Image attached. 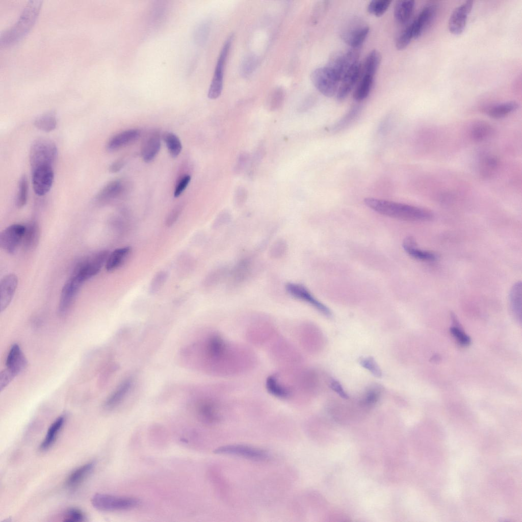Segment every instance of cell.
I'll list each match as a JSON object with an SVG mask.
<instances>
[{
	"label": "cell",
	"mask_w": 522,
	"mask_h": 522,
	"mask_svg": "<svg viewBox=\"0 0 522 522\" xmlns=\"http://www.w3.org/2000/svg\"><path fill=\"white\" fill-rule=\"evenodd\" d=\"M201 355L204 370L219 376L240 374L253 368L255 356L248 348L225 340L217 332L202 340Z\"/></svg>",
	"instance_id": "6da1fadb"
},
{
	"label": "cell",
	"mask_w": 522,
	"mask_h": 522,
	"mask_svg": "<svg viewBox=\"0 0 522 522\" xmlns=\"http://www.w3.org/2000/svg\"><path fill=\"white\" fill-rule=\"evenodd\" d=\"M364 202L377 213L397 219L424 221L430 220L434 217L429 210L407 204L374 198H366Z\"/></svg>",
	"instance_id": "7a4b0ae2"
},
{
	"label": "cell",
	"mask_w": 522,
	"mask_h": 522,
	"mask_svg": "<svg viewBox=\"0 0 522 522\" xmlns=\"http://www.w3.org/2000/svg\"><path fill=\"white\" fill-rule=\"evenodd\" d=\"M41 1H30L17 21L1 37V45H11L23 38L33 25L38 15Z\"/></svg>",
	"instance_id": "3957f363"
},
{
	"label": "cell",
	"mask_w": 522,
	"mask_h": 522,
	"mask_svg": "<svg viewBox=\"0 0 522 522\" xmlns=\"http://www.w3.org/2000/svg\"><path fill=\"white\" fill-rule=\"evenodd\" d=\"M57 155V148L51 140L40 138L32 143L29 155L32 170L42 166H53Z\"/></svg>",
	"instance_id": "277c9868"
},
{
	"label": "cell",
	"mask_w": 522,
	"mask_h": 522,
	"mask_svg": "<svg viewBox=\"0 0 522 522\" xmlns=\"http://www.w3.org/2000/svg\"><path fill=\"white\" fill-rule=\"evenodd\" d=\"M110 253L109 250L105 249L90 255L76 265L71 275L84 283L99 272Z\"/></svg>",
	"instance_id": "5b68a950"
},
{
	"label": "cell",
	"mask_w": 522,
	"mask_h": 522,
	"mask_svg": "<svg viewBox=\"0 0 522 522\" xmlns=\"http://www.w3.org/2000/svg\"><path fill=\"white\" fill-rule=\"evenodd\" d=\"M92 505L101 511H115L130 509L140 504L138 499L116 496L103 493L94 494L91 500Z\"/></svg>",
	"instance_id": "8992f818"
},
{
	"label": "cell",
	"mask_w": 522,
	"mask_h": 522,
	"mask_svg": "<svg viewBox=\"0 0 522 522\" xmlns=\"http://www.w3.org/2000/svg\"><path fill=\"white\" fill-rule=\"evenodd\" d=\"M358 60L359 53L357 49L351 48L333 54L325 66L341 81L352 68L359 63Z\"/></svg>",
	"instance_id": "52a82bcc"
},
{
	"label": "cell",
	"mask_w": 522,
	"mask_h": 522,
	"mask_svg": "<svg viewBox=\"0 0 522 522\" xmlns=\"http://www.w3.org/2000/svg\"><path fill=\"white\" fill-rule=\"evenodd\" d=\"M310 79L316 88L324 96L331 97L336 93L340 80L326 66L315 69Z\"/></svg>",
	"instance_id": "ba28073f"
},
{
	"label": "cell",
	"mask_w": 522,
	"mask_h": 522,
	"mask_svg": "<svg viewBox=\"0 0 522 522\" xmlns=\"http://www.w3.org/2000/svg\"><path fill=\"white\" fill-rule=\"evenodd\" d=\"M233 36H230L224 44L216 65L214 76L210 88L207 96L210 99H215L219 97L223 89V81L224 67L229 53Z\"/></svg>",
	"instance_id": "9c48e42d"
},
{
	"label": "cell",
	"mask_w": 522,
	"mask_h": 522,
	"mask_svg": "<svg viewBox=\"0 0 522 522\" xmlns=\"http://www.w3.org/2000/svg\"><path fill=\"white\" fill-rule=\"evenodd\" d=\"M214 452L217 454L233 455L254 460H264L269 458L267 451L243 445L221 446L217 448Z\"/></svg>",
	"instance_id": "30bf717a"
},
{
	"label": "cell",
	"mask_w": 522,
	"mask_h": 522,
	"mask_svg": "<svg viewBox=\"0 0 522 522\" xmlns=\"http://www.w3.org/2000/svg\"><path fill=\"white\" fill-rule=\"evenodd\" d=\"M83 283L76 277L71 275L62 288L58 305V313L66 315L70 309L78 292Z\"/></svg>",
	"instance_id": "8fae6325"
},
{
	"label": "cell",
	"mask_w": 522,
	"mask_h": 522,
	"mask_svg": "<svg viewBox=\"0 0 522 522\" xmlns=\"http://www.w3.org/2000/svg\"><path fill=\"white\" fill-rule=\"evenodd\" d=\"M25 229V225L20 224L6 227L0 233L1 248L8 253H14L22 244Z\"/></svg>",
	"instance_id": "7c38bea8"
},
{
	"label": "cell",
	"mask_w": 522,
	"mask_h": 522,
	"mask_svg": "<svg viewBox=\"0 0 522 522\" xmlns=\"http://www.w3.org/2000/svg\"><path fill=\"white\" fill-rule=\"evenodd\" d=\"M32 182L35 194L42 196L50 190L54 179L53 166H42L32 170Z\"/></svg>",
	"instance_id": "4fadbf2b"
},
{
	"label": "cell",
	"mask_w": 522,
	"mask_h": 522,
	"mask_svg": "<svg viewBox=\"0 0 522 522\" xmlns=\"http://www.w3.org/2000/svg\"><path fill=\"white\" fill-rule=\"evenodd\" d=\"M196 411L198 417L203 423L214 424L220 420L218 403L211 397H202L196 402Z\"/></svg>",
	"instance_id": "5bb4252c"
},
{
	"label": "cell",
	"mask_w": 522,
	"mask_h": 522,
	"mask_svg": "<svg viewBox=\"0 0 522 522\" xmlns=\"http://www.w3.org/2000/svg\"><path fill=\"white\" fill-rule=\"evenodd\" d=\"M286 290L292 296L309 304L324 315L327 317L331 316L330 309L318 301L304 285L289 283L286 285Z\"/></svg>",
	"instance_id": "9a60e30c"
},
{
	"label": "cell",
	"mask_w": 522,
	"mask_h": 522,
	"mask_svg": "<svg viewBox=\"0 0 522 522\" xmlns=\"http://www.w3.org/2000/svg\"><path fill=\"white\" fill-rule=\"evenodd\" d=\"M473 3V1H466L454 10L449 21V29L452 34L459 35L463 32Z\"/></svg>",
	"instance_id": "2e32d148"
},
{
	"label": "cell",
	"mask_w": 522,
	"mask_h": 522,
	"mask_svg": "<svg viewBox=\"0 0 522 522\" xmlns=\"http://www.w3.org/2000/svg\"><path fill=\"white\" fill-rule=\"evenodd\" d=\"M17 276L8 274L4 276L0 282V309L5 310L10 304L18 285Z\"/></svg>",
	"instance_id": "e0dca14e"
},
{
	"label": "cell",
	"mask_w": 522,
	"mask_h": 522,
	"mask_svg": "<svg viewBox=\"0 0 522 522\" xmlns=\"http://www.w3.org/2000/svg\"><path fill=\"white\" fill-rule=\"evenodd\" d=\"M161 148V135L158 130L149 132L145 137L141 147V156L144 162L149 163L155 158Z\"/></svg>",
	"instance_id": "ac0fdd59"
},
{
	"label": "cell",
	"mask_w": 522,
	"mask_h": 522,
	"mask_svg": "<svg viewBox=\"0 0 522 522\" xmlns=\"http://www.w3.org/2000/svg\"><path fill=\"white\" fill-rule=\"evenodd\" d=\"M369 32L368 26L355 24L344 31L342 34V37L351 48L357 49L363 44Z\"/></svg>",
	"instance_id": "d6986e66"
},
{
	"label": "cell",
	"mask_w": 522,
	"mask_h": 522,
	"mask_svg": "<svg viewBox=\"0 0 522 522\" xmlns=\"http://www.w3.org/2000/svg\"><path fill=\"white\" fill-rule=\"evenodd\" d=\"M436 12L435 5H429L423 8L417 17L411 23L413 30V38L420 37L425 29L432 23L434 19Z\"/></svg>",
	"instance_id": "ffe728a7"
},
{
	"label": "cell",
	"mask_w": 522,
	"mask_h": 522,
	"mask_svg": "<svg viewBox=\"0 0 522 522\" xmlns=\"http://www.w3.org/2000/svg\"><path fill=\"white\" fill-rule=\"evenodd\" d=\"M7 368L15 377L25 368L27 361L20 347L13 344L8 353L6 363Z\"/></svg>",
	"instance_id": "44dd1931"
},
{
	"label": "cell",
	"mask_w": 522,
	"mask_h": 522,
	"mask_svg": "<svg viewBox=\"0 0 522 522\" xmlns=\"http://www.w3.org/2000/svg\"><path fill=\"white\" fill-rule=\"evenodd\" d=\"M360 71V65L359 63L352 68L342 79L341 85L336 93V98L338 100H343L350 93L359 79Z\"/></svg>",
	"instance_id": "7402d4cb"
},
{
	"label": "cell",
	"mask_w": 522,
	"mask_h": 522,
	"mask_svg": "<svg viewBox=\"0 0 522 522\" xmlns=\"http://www.w3.org/2000/svg\"><path fill=\"white\" fill-rule=\"evenodd\" d=\"M140 135L138 129H129L122 131L112 137L107 144V149L110 152L120 148L137 140Z\"/></svg>",
	"instance_id": "603a6c76"
},
{
	"label": "cell",
	"mask_w": 522,
	"mask_h": 522,
	"mask_svg": "<svg viewBox=\"0 0 522 522\" xmlns=\"http://www.w3.org/2000/svg\"><path fill=\"white\" fill-rule=\"evenodd\" d=\"M133 382L131 378L123 380L107 398L104 404V408L107 410H111L117 407L129 393Z\"/></svg>",
	"instance_id": "cb8c5ba5"
},
{
	"label": "cell",
	"mask_w": 522,
	"mask_h": 522,
	"mask_svg": "<svg viewBox=\"0 0 522 522\" xmlns=\"http://www.w3.org/2000/svg\"><path fill=\"white\" fill-rule=\"evenodd\" d=\"M126 190L127 188L123 181L115 180L107 184L98 193L96 198L100 201H109L122 195Z\"/></svg>",
	"instance_id": "d4e9b609"
},
{
	"label": "cell",
	"mask_w": 522,
	"mask_h": 522,
	"mask_svg": "<svg viewBox=\"0 0 522 522\" xmlns=\"http://www.w3.org/2000/svg\"><path fill=\"white\" fill-rule=\"evenodd\" d=\"M405 251L411 257L423 261H433L437 255L433 252L420 249L417 247L416 242L412 237H407L403 242Z\"/></svg>",
	"instance_id": "484cf974"
},
{
	"label": "cell",
	"mask_w": 522,
	"mask_h": 522,
	"mask_svg": "<svg viewBox=\"0 0 522 522\" xmlns=\"http://www.w3.org/2000/svg\"><path fill=\"white\" fill-rule=\"evenodd\" d=\"M500 162L497 156L490 154H483L479 162V172L484 178L493 176L499 168Z\"/></svg>",
	"instance_id": "4316f807"
},
{
	"label": "cell",
	"mask_w": 522,
	"mask_h": 522,
	"mask_svg": "<svg viewBox=\"0 0 522 522\" xmlns=\"http://www.w3.org/2000/svg\"><path fill=\"white\" fill-rule=\"evenodd\" d=\"M23 237L22 244L23 248L28 251H32L37 246L40 237V229L36 221H31L27 225Z\"/></svg>",
	"instance_id": "83f0119b"
},
{
	"label": "cell",
	"mask_w": 522,
	"mask_h": 522,
	"mask_svg": "<svg viewBox=\"0 0 522 522\" xmlns=\"http://www.w3.org/2000/svg\"><path fill=\"white\" fill-rule=\"evenodd\" d=\"M510 309L512 315L519 322L521 321V282L517 281L512 286L509 296Z\"/></svg>",
	"instance_id": "f1b7e54d"
},
{
	"label": "cell",
	"mask_w": 522,
	"mask_h": 522,
	"mask_svg": "<svg viewBox=\"0 0 522 522\" xmlns=\"http://www.w3.org/2000/svg\"><path fill=\"white\" fill-rule=\"evenodd\" d=\"M131 250L130 246H125L116 249L110 253L105 264L106 270L111 272L120 267L130 253Z\"/></svg>",
	"instance_id": "f546056e"
},
{
	"label": "cell",
	"mask_w": 522,
	"mask_h": 522,
	"mask_svg": "<svg viewBox=\"0 0 522 522\" xmlns=\"http://www.w3.org/2000/svg\"><path fill=\"white\" fill-rule=\"evenodd\" d=\"M95 464L93 462L87 463L73 471L67 477L66 485L69 488L78 486L92 471Z\"/></svg>",
	"instance_id": "4dcf8cb0"
},
{
	"label": "cell",
	"mask_w": 522,
	"mask_h": 522,
	"mask_svg": "<svg viewBox=\"0 0 522 522\" xmlns=\"http://www.w3.org/2000/svg\"><path fill=\"white\" fill-rule=\"evenodd\" d=\"M65 422V417H58L49 427L46 434L40 445V449L45 451L49 449L55 441L57 436Z\"/></svg>",
	"instance_id": "1f68e13d"
},
{
	"label": "cell",
	"mask_w": 522,
	"mask_h": 522,
	"mask_svg": "<svg viewBox=\"0 0 522 522\" xmlns=\"http://www.w3.org/2000/svg\"><path fill=\"white\" fill-rule=\"evenodd\" d=\"M518 106V104L514 101L505 102L487 108L486 113L491 118L500 119L516 111Z\"/></svg>",
	"instance_id": "d6a6232c"
},
{
	"label": "cell",
	"mask_w": 522,
	"mask_h": 522,
	"mask_svg": "<svg viewBox=\"0 0 522 522\" xmlns=\"http://www.w3.org/2000/svg\"><path fill=\"white\" fill-rule=\"evenodd\" d=\"M493 133L492 127L487 122L478 121L473 124L470 129V136L477 142L485 141Z\"/></svg>",
	"instance_id": "836d02e7"
},
{
	"label": "cell",
	"mask_w": 522,
	"mask_h": 522,
	"mask_svg": "<svg viewBox=\"0 0 522 522\" xmlns=\"http://www.w3.org/2000/svg\"><path fill=\"white\" fill-rule=\"evenodd\" d=\"M414 7L413 1L397 2L394 9V16L396 20L401 23L406 22L412 15Z\"/></svg>",
	"instance_id": "e575fe53"
},
{
	"label": "cell",
	"mask_w": 522,
	"mask_h": 522,
	"mask_svg": "<svg viewBox=\"0 0 522 522\" xmlns=\"http://www.w3.org/2000/svg\"><path fill=\"white\" fill-rule=\"evenodd\" d=\"M266 154L265 147L263 143H260L255 149L252 155L250 156V162L247 167V175L249 178L252 179L256 171L262 162Z\"/></svg>",
	"instance_id": "d590c367"
},
{
	"label": "cell",
	"mask_w": 522,
	"mask_h": 522,
	"mask_svg": "<svg viewBox=\"0 0 522 522\" xmlns=\"http://www.w3.org/2000/svg\"><path fill=\"white\" fill-rule=\"evenodd\" d=\"M373 80L374 76L363 74L361 81L354 91V99L357 101H361L366 98L372 88Z\"/></svg>",
	"instance_id": "8d00e7d4"
},
{
	"label": "cell",
	"mask_w": 522,
	"mask_h": 522,
	"mask_svg": "<svg viewBox=\"0 0 522 522\" xmlns=\"http://www.w3.org/2000/svg\"><path fill=\"white\" fill-rule=\"evenodd\" d=\"M381 62V55L377 50L370 51L366 59L363 66V74L374 77Z\"/></svg>",
	"instance_id": "74e56055"
},
{
	"label": "cell",
	"mask_w": 522,
	"mask_h": 522,
	"mask_svg": "<svg viewBox=\"0 0 522 522\" xmlns=\"http://www.w3.org/2000/svg\"><path fill=\"white\" fill-rule=\"evenodd\" d=\"M34 125L38 129L50 132L57 126V119L53 112H48L39 116L34 121Z\"/></svg>",
	"instance_id": "f35d334b"
},
{
	"label": "cell",
	"mask_w": 522,
	"mask_h": 522,
	"mask_svg": "<svg viewBox=\"0 0 522 522\" xmlns=\"http://www.w3.org/2000/svg\"><path fill=\"white\" fill-rule=\"evenodd\" d=\"M162 137L170 155L172 158L177 157L182 149L181 143L178 137L171 132H165Z\"/></svg>",
	"instance_id": "ab89813d"
},
{
	"label": "cell",
	"mask_w": 522,
	"mask_h": 522,
	"mask_svg": "<svg viewBox=\"0 0 522 522\" xmlns=\"http://www.w3.org/2000/svg\"><path fill=\"white\" fill-rule=\"evenodd\" d=\"M284 98V90L280 87L275 88L271 92L267 100V105L271 111H275L282 106Z\"/></svg>",
	"instance_id": "60d3db41"
},
{
	"label": "cell",
	"mask_w": 522,
	"mask_h": 522,
	"mask_svg": "<svg viewBox=\"0 0 522 522\" xmlns=\"http://www.w3.org/2000/svg\"><path fill=\"white\" fill-rule=\"evenodd\" d=\"M391 2L389 0L372 1L368 5V11L376 17H380L387 11Z\"/></svg>",
	"instance_id": "b9f144b4"
},
{
	"label": "cell",
	"mask_w": 522,
	"mask_h": 522,
	"mask_svg": "<svg viewBox=\"0 0 522 522\" xmlns=\"http://www.w3.org/2000/svg\"><path fill=\"white\" fill-rule=\"evenodd\" d=\"M28 184L27 178L23 175L20 178L18 184L17 196L16 204L18 208L23 207L27 203L28 199Z\"/></svg>",
	"instance_id": "7bdbcfd3"
},
{
	"label": "cell",
	"mask_w": 522,
	"mask_h": 522,
	"mask_svg": "<svg viewBox=\"0 0 522 522\" xmlns=\"http://www.w3.org/2000/svg\"><path fill=\"white\" fill-rule=\"evenodd\" d=\"M251 262L249 259L241 260L234 268L232 276L237 282H240L245 278L250 270Z\"/></svg>",
	"instance_id": "ee69618b"
},
{
	"label": "cell",
	"mask_w": 522,
	"mask_h": 522,
	"mask_svg": "<svg viewBox=\"0 0 522 522\" xmlns=\"http://www.w3.org/2000/svg\"><path fill=\"white\" fill-rule=\"evenodd\" d=\"M168 273L165 271L158 272L152 278L149 287V292L153 295L158 293L168 278Z\"/></svg>",
	"instance_id": "f6af8a7d"
},
{
	"label": "cell",
	"mask_w": 522,
	"mask_h": 522,
	"mask_svg": "<svg viewBox=\"0 0 522 522\" xmlns=\"http://www.w3.org/2000/svg\"><path fill=\"white\" fill-rule=\"evenodd\" d=\"M413 38L412 24L408 26L399 36L396 41V47L398 50L405 48Z\"/></svg>",
	"instance_id": "bcb514c9"
},
{
	"label": "cell",
	"mask_w": 522,
	"mask_h": 522,
	"mask_svg": "<svg viewBox=\"0 0 522 522\" xmlns=\"http://www.w3.org/2000/svg\"><path fill=\"white\" fill-rule=\"evenodd\" d=\"M257 64V59L254 55L246 57L241 65V73L244 77L249 76L255 70Z\"/></svg>",
	"instance_id": "7dc6e473"
},
{
	"label": "cell",
	"mask_w": 522,
	"mask_h": 522,
	"mask_svg": "<svg viewBox=\"0 0 522 522\" xmlns=\"http://www.w3.org/2000/svg\"><path fill=\"white\" fill-rule=\"evenodd\" d=\"M251 155L247 152L240 153L237 157L236 163L233 167V172L238 174L242 172L247 168Z\"/></svg>",
	"instance_id": "c3c4849f"
},
{
	"label": "cell",
	"mask_w": 522,
	"mask_h": 522,
	"mask_svg": "<svg viewBox=\"0 0 522 522\" xmlns=\"http://www.w3.org/2000/svg\"><path fill=\"white\" fill-rule=\"evenodd\" d=\"M458 324H456L457 325L453 326L450 328V332L460 345L463 346H468L471 343V338L468 335L458 327Z\"/></svg>",
	"instance_id": "681fc988"
},
{
	"label": "cell",
	"mask_w": 522,
	"mask_h": 522,
	"mask_svg": "<svg viewBox=\"0 0 522 522\" xmlns=\"http://www.w3.org/2000/svg\"><path fill=\"white\" fill-rule=\"evenodd\" d=\"M287 250V244L286 242L281 239L277 240L272 246L270 253L271 256L273 258H279L282 257L286 252Z\"/></svg>",
	"instance_id": "f907efd6"
},
{
	"label": "cell",
	"mask_w": 522,
	"mask_h": 522,
	"mask_svg": "<svg viewBox=\"0 0 522 522\" xmlns=\"http://www.w3.org/2000/svg\"><path fill=\"white\" fill-rule=\"evenodd\" d=\"M63 518L65 522H79L83 521L85 516L81 510L73 508L66 511Z\"/></svg>",
	"instance_id": "816d5d0a"
},
{
	"label": "cell",
	"mask_w": 522,
	"mask_h": 522,
	"mask_svg": "<svg viewBox=\"0 0 522 522\" xmlns=\"http://www.w3.org/2000/svg\"><path fill=\"white\" fill-rule=\"evenodd\" d=\"M360 364L364 368L370 371L373 374L377 377L381 376V372L378 364L372 357H366L362 358Z\"/></svg>",
	"instance_id": "f5cc1de1"
},
{
	"label": "cell",
	"mask_w": 522,
	"mask_h": 522,
	"mask_svg": "<svg viewBox=\"0 0 522 522\" xmlns=\"http://www.w3.org/2000/svg\"><path fill=\"white\" fill-rule=\"evenodd\" d=\"M226 274V270L219 268L212 271L205 278L204 283L207 286H211L218 282Z\"/></svg>",
	"instance_id": "db71d44e"
},
{
	"label": "cell",
	"mask_w": 522,
	"mask_h": 522,
	"mask_svg": "<svg viewBox=\"0 0 522 522\" xmlns=\"http://www.w3.org/2000/svg\"><path fill=\"white\" fill-rule=\"evenodd\" d=\"M248 195V190L245 187L242 186L237 187L234 194L235 205L238 207L243 205L247 199Z\"/></svg>",
	"instance_id": "11a10c76"
},
{
	"label": "cell",
	"mask_w": 522,
	"mask_h": 522,
	"mask_svg": "<svg viewBox=\"0 0 522 522\" xmlns=\"http://www.w3.org/2000/svg\"><path fill=\"white\" fill-rule=\"evenodd\" d=\"M184 205L180 203L176 205L169 213L166 220L165 224L168 227L172 226L178 220Z\"/></svg>",
	"instance_id": "9f6ffc18"
},
{
	"label": "cell",
	"mask_w": 522,
	"mask_h": 522,
	"mask_svg": "<svg viewBox=\"0 0 522 522\" xmlns=\"http://www.w3.org/2000/svg\"><path fill=\"white\" fill-rule=\"evenodd\" d=\"M359 108L358 107H354L350 110L348 114L335 125L334 129L336 130L344 127L353 119L358 114Z\"/></svg>",
	"instance_id": "6f0895ef"
},
{
	"label": "cell",
	"mask_w": 522,
	"mask_h": 522,
	"mask_svg": "<svg viewBox=\"0 0 522 522\" xmlns=\"http://www.w3.org/2000/svg\"><path fill=\"white\" fill-rule=\"evenodd\" d=\"M191 178V176L187 174L183 175L179 179L174 192L175 197H178L182 194L190 183Z\"/></svg>",
	"instance_id": "680465c9"
},
{
	"label": "cell",
	"mask_w": 522,
	"mask_h": 522,
	"mask_svg": "<svg viewBox=\"0 0 522 522\" xmlns=\"http://www.w3.org/2000/svg\"><path fill=\"white\" fill-rule=\"evenodd\" d=\"M15 376L7 369L3 371L0 374V389L2 390L5 388Z\"/></svg>",
	"instance_id": "91938a15"
},
{
	"label": "cell",
	"mask_w": 522,
	"mask_h": 522,
	"mask_svg": "<svg viewBox=\"0 0 522 522\" xmlns=\"http://www.w3.org/2000/svg\"><path fill=\"white\" fill-rule=\"evenodd\" d=\"M231 215L229 212L227 211H222L216 218L214 226L216 228L221 226L226 223H227L230 219Z\"/></svg>",
	"instance_id": "94428289"
},
{
	"label": "cell",
	"mask_w": 522,
	"mask_h": 522,
	"mask_svg": "<svg viewBox=\"0 0 522 522\" xmlns=\"http://www.w3.org/2000/svg\"><path fill=\"white\" fill-rule=\"evenodd\" d=\"M124 159H120L113 162L109 167V170L111 173H117L121 170L125 165Z\"/></svg>",
	"instance_id": "6125c7cd"
},
{
	"label": "cell",
	"mask_w": 522,
	"mask_h": 522,
	"mask_svg": "<svg viewBox=\"0 0 522 522\" xmlns=\"http://www.w3.org/2000/svg\"><path fill=\"white\" fill-rule=\"evenodd\" d=\"M330 387L337 394L343 398H348V396L339 382L336 380H332L330 382Z\"/></svg>",
	"instance_id": "be15d7a7"
}]
</instances>
